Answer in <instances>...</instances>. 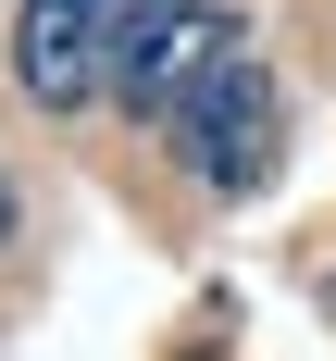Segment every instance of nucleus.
<instances>
[{
    "instance_id": "f257e3e1",
    "label": "nucleus",
    "mask_w": 336,
    "mask_h": 361,
    "mask_svg": "<svg viewBox=\"0 0 336 361\" xmlns=\"http://www.w3.org/2000/svg\"><path fill=\"white\" fill-rule=\"evenodd\" d=\"M261 125H274V87H261V63L237 50V37H224L212 63L175 87V149L212 187H261V175H274V137H261Z\"/></svg>"
},
{
    "instance_id": "f03ea898",
    "label": "nucleus",
    "mask_w": 336,
    "mask_h": 361,
    "mask_svg": "<svg viewBox=\"0 0 336 361\" xmlns=\"http://www.w3.org/2000/svg\"><path fill=\"white\" fill-rule=\"evenodd\" d=\"M224 37L237 25L199 13V0H125V13H112V87H125L137 112H175V87L212 63Z\"/></svg>"
},
{
    "instance_id": "7ed1b4c3",
    "label": "nucleus",
    "mask_w": 336,
    "mask_h": 361,
    "mask_svg": "<svg viewBox=\"0 0 336 361\" xmlns=\"http://www.w3.org/2000/svg\"><path fill=\"white\" fill-rule=\"evenodd\" d=\"M112 13H125V0H25V25H13V87H25L37 112H75L112 75Z\"/></svg>"
},
{
    "instance_id": "20e7f679",
    "label": "nucleus",
    "mask_w": 336,
    "mask_h": 361,
    "mask_svg": "<svg viewBox=\"0 0 336 361\" xmlns=\"http://www.w3.org/2000/svg\"><path fill=\"white\" fill-rule=\"evenodd\" d=\"M0 237H13V187H0Z\"/></svg>"
},
{
    "instance_id": "39448f33",
    "label": "nucleus",
    "mask_w": 336,
    "mask_h": 361,
    "mask_svg": "<svg viewBox=\"0 0 336 361\" xmlns=\"http://www.w3.org/2000/svg\"><path fill=\"white\" fill-rule=\"evenodd\" d=\"M324 299H336V287H324Z\"/></svg>"
}]
</instances>
